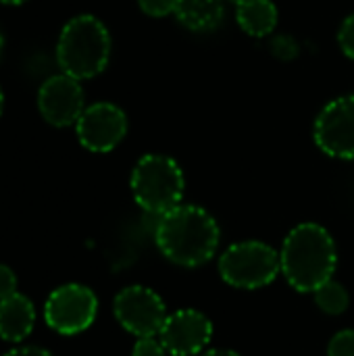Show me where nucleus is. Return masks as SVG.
<instances>
[{
    "instance_id": "obj_7",
    "label": "nucleus",
    "mask_w": 354,
    "mask_h": 356,
    "mask_svg": "<svg viewBox=\"0 0 354 356\" xmlns=\"http://www.w3.org/2000/svg\"><path fill=\"white\" fill-rule=\"evenodd\" d=\"M113 311L123 330L138 338H154L167 319V309L161 296L144 286L121 290L115 298Z\"/></svg>"
},
{
    "instance_id": "obj_1",
    "label": "nucleus",
    "mask_w": 354,
    "mask_h": 356,
    "mask_svg": "<svg viewBox=\"0 0 354 356\" xmlns=\"http://www.w3.org/2000/svg\"><path fill=\"white\" fill-rule=\"evenodd\" d=\"M219 225L200 207L179 204L159 217L154 240L165 259L182 267H200L219 246Z\"/></svg>"
},
{
    "instance_id": "obj_16",
    "label": "nucleus",
    "mask_w": 354,
    "mask_h": 356,
    "mask_svg": "<svg viewBox=\"0 0 354 356\" xmlns=\"http://www.w3.org/2000/svg\"><path fill=\"white\" fill-rule=\"evenodd\" d=\"M328 356H354V330L338 332L328 346Z\"/></svg>"
},
{
    "instance_id": "obj_21",
    "label": "nucleus",
    "mask_w": 354,
    "mask_h": 356,
    "mask_svg": "<svg viewBox=\"0 0 354 356\" xmlns=\"http://www.w3.org/2000/svg\"><path fill=\"white\" fill-rule=\"evenodd\" d=\"M4 356H52L50 353L42 350V348H35V346H27V348H17V350H10L8 355Z\"/></svg>"
},
{
    "instance_id": "obj_22",
    "label": "nucleus",
    "mask_w": 354,
    "mask_h": 356,
    "mask_svg": "<svg viewBox=\"0 0 354 356\" xmlns=\"http://www.w3.org/2000/svg\"><path fill=\"white\" fill-rule=\"evenodd\" d=\"M202 356H242L238 355V353H234V350H209L207 355Z\"/></svg>"
},
{
    "instance_id": "obj_2",
    "label": "nucleus",
    "mask_w": 354,
    "mask_h": 356,
    "mask_svg": "<svg viewBox=\"0 0 354 356\" xmlns=\"http://www.w3.org/2000/svg\"><path fill=\"white\" fill-rule=\"evenodd\" d=\"M280 263L284 277L296 292H315L336 271V242L317 223L296 225L284 240Z\"/></svg>"
},
{
    "instance_id": "obj_13",
    "label": "nucleus",
    "mask_w": 354,
    "mask_h": 356,
    "mask_svg": "<svg viewBox=\"0 0 354 356\" xmlns=\"http://www.w3.org/2000/svg\"><path fill=\"white\" fill-rule=\"evenodd\" d=\"M175 17L192 31L215 29L223 19L221 0H175Z\"/></svg>"
},
{
    "instance_id": "obj_8",
    "label": "nucleus",
    "mask_w": 354,
    "mask_h": 356,
    "mask_svg": "<svg viewBox=\"0 0 354 356\" xmlns=\"http://www.w3.org/2000/svg\"><path fill=\"white\" fill-rule=\"evenodd\" d=\"M315 144L334 159L354 161V94L332 100L319 113Z\"/></svg>"
},
{
    "instance_id": "obj_15",
    "label": "nucleus",
    "mask_w": 354,
    "mask_h": 356,
    "mask_svg": "<svg viewBox=\"0 0 354 356\" xmlns=\"http://www.w3.org/2000/svg\"><path fill=\"white\" fill-rule=\"evenodd\" d=\"M313 294H315L317 307L328 315H342L348 309V302H351V296H348L346 288L342 284L334 282V280L319 286Z\"/></svg>"
},
{
    "instance_id": "obj_18",
    "label": "nucleus",
    "mask_w": 354,
    "mask_h": 356,
    "mask_svg": "<svg viewBox=\"0 0 354 356\" xmlns=\"http://www.w3.org/2000/svg\"><path fill=\"white\" fill-rule=\"evenodd\" d=\"M169 353L165 350V346L161 344V340L154 338H138L131 356H167Z\"/></svg>"
},
{
    "instance_id": "obj_14",
    "label": "nucleus",
    "mask_w": 354,
    "mask_h": 356,
    "mask_svg": "<svg viewBox=\"0 0 354 356\" xmlns=\"http://www.w3.org/2000/svg\"><path fill=\"white\" fill-rule=\"evenodd\" d=\"M236 17L248 35L263 38L273 31L277 23V8L271 0H238Z\"/></svg>"
},
{
    "instance_id": "obj_6",
    "label": "nucleus",
    "mask_w": 354,
    "mask_h": 356,
    "mask_svg": "<svg viewBox=\"0 0 354 356\" xmlns=\"http://www.w3.org/2000/svg\"><path fill=\"white\" fill-rule=\"evenodd\" d=\"M98 313V300L94 292L79 284H67L56 288L44 307V319L50 330L63 336H75L86 332Z\"/></svg>"
},
{
    "instance_id": "obj_10",
    "label": "nucleus",
    "mask_w": 354,
    "mask_h": 356,
    "mask_svg": "<svg viewBox=\"0 0 354 356\" xmlns=\"http://www.w3.org/2000/svg\"><path fill=\"white\" fill-rule=\"evenodd\" d=\"M213 338V325L207 315L194 309H179L167 315L159 340L171 356H194Z\"/></svg>"
},
{
    "instance_id": "obj_4",
    "label": "nucleus",
    "mask_w": 354,
    "mask_h": 356,
    "mask_svg": "<svg viewBox=\"0 0 354 356\" xmlns=\"http://www.w3.org/2000/svg\"><path fill=\"white\" fill-rule=\"evenodd\" d=\"M136 202L152 215H165L179 207L184 196V175L179 165L163 154H146L131 173Z\"/></svg>"
},
{
    "instance_id": "obj_3",
    "label": "nucleus",
    "mask_w": 354,
    "mask_h": 356,
    "mask_svg": "<svg viewBox=\"0 0 354 356\" xmlns=\"http://www.w3.org/2000/svg\"><path fill=\"white\" fill-rule=\"evenodd\" d=\"M111 56V35L102 21L92 15L73 17L58 35L56 60L63 73L90 79L104 71Z\"/></svg>"
},
{
    "instance_id": "obj_5",
    "label": "nucleus",
    "mask_w": 354,
    "mask_h": 356,
    "mask_svg": "<svg viewBox=\"0 0 354 356\" xmlns=\"http://www.w3.org/2000/svg\"><path fill=\"white\" fill-rule=\"evenodd\" d=\"M282 271L280 254L257 240L230 246L219 259V273L225 284L240 290H259L269 286Z\"/></svg>"
},
{
    "instance_id": "obj_25",
    "label": "nucleus",
    "mask_w": 354,
    "mask_h": 356,
    "mask_svg": "<svg viewBox=\"0 0 354 356\" xmlns=\"http://www.w3.org/2000/svg\"><path fill=\"white\" fill-rule=\"evenodd\" d=\"M0 52H2V33H0Z\"/></svg>"
},
{
    "instance_id": "obj_11",
    "label": "nucleus",
    "mask_w": 354,
    "mask_h": 356,
    "mask_svg": "<svg viewBox=\"0 0 354 356\" xmlns=\"http://www.w3.org/2000/svg\"><path fill=\"white\" fill-rule=\"evenodd\" d=\"M38 108L44 121L54 127H67L77 123L86 108L79 79L67 73L48 77L38 92Z\"/></svg>"
},
{
    "instance_id": "obj_23",
    "label": "nucleus",
    "mask_w": 354,
    "mask_h": 356,
    "mask_svg": "<svg viewBox=\"0 0 354 356\" xmlns=\"http://www.w3.org/2000/svg\"><path fill=\"white\" fill-rule=\"evenodd\" d=\"M27 0H0V4H23Z\"/></svg>"
},
{
    "instance_id": "obj_9",
    "label": "nucleus",
    "mask_w": 354,
    "mask_h": 356,
    "mask_svg": "<svg viewBox=\"0 0 354 356\" xmlns=\"http://www.w3.org/2000/svg\"><path fill=\"white\" fill-rule=\"evenodd\" d=\"M75 131L86 150L111 152L127 134V117L111 102H96L83 108L75 123Z\"/></svg>"
},
{
    "instance_id": "obj_20",
    "label": "nucleus",
    "mask_w": 354,
    "mask_h": 356,
    "mask_svg": "<svg viewBox=\"0 0 354 356\" xmlns=\"http://www.w3.org/2000/svg\"><path fill=\"white\" fill-rule=\"evenodd\" d=\"M17 294V277L10 267L0 265V300Z\"/></svg>"
},
{
    "instance_id": "obj_17",
    "label": "nucleus",
    "mask_w": 354,
    "mask_h": 356,
    "mask_svg": "<svg viewBox=\"0 0 354 356\" xmlns=\"http://www.w3.org/2000/svg\"><path fill=\"white\" fill-rule=\"evenodd\" d=\"M138 4L148 17H167L169 13H175V0H138Z\"/></svg>"
},
{
    "instance_id": "obj_24",
    "label": "nucleus",
    "mask_w": 354,
    "mask_h": 356,
    "mask_svg": "<svg viewBox=\"0 0 354 356\" xmlns=\"http://www.w3.org/2000/svg\"><path fill=\"white\" fill-rule=\"evenodd\" d=\"M2 108H4V96H2V90H0V115H2Z\"/></svg>"
},
{
    "instance_id": "obj_12",
    "label": "nucleus",
    "mask_w": 354,
    "mask_h": 356,
    "mask_svg": "<svg viewBox=\"0 0 354 356\" xmlns=\"http://www.w3.org/2000/svg\"><path fill=\"white\" fill-rule=\"evenodd\" d=\"M35 323V309L23 294H13L0 300V338L6 342L25 340Z\"/></svg>"
},
{
    "instance_id": "obj_19",
    "label": "nucleus",
    "mask_w": 354,
    "mask_h": 356,
    "mask_svg": "<svg viewBox=\"0 0 354 356\" xmlns=\"http://www.w3.org/2000/svg\"><path fill=\"white\" fill-rule=\"evenodd\" d=\"M338 42H340L342 52H344L348 58H353L354 60V15H351V17L342 23L340 33H338Z\"/></svg>"
}]
</instances>
